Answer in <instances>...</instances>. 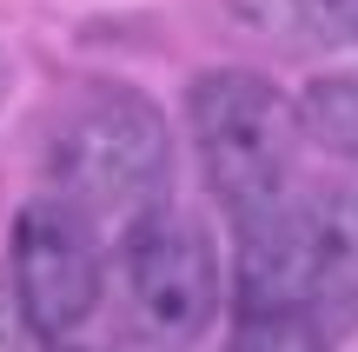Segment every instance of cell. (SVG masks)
Masks as SVG:
<instances>
[{
	"label": "cell",
	"mask_w": 358,
	"mask_h": 352,
	"mask_svg": "<svg viewBox=\"0 0 358 352\" xmlns=\"http://www.w3.org/2000/svg\"><path fill=\"white\" fill-rule=\"evenodd\" d=\"M0 352H27V319L7 300V286H0Z\"/></svg>",
	"instance_id": "obj_9"
},
{
	"label": "cell",
	"mask_w": 358,
	"mask_h": 352,
	"mask_svg": "<svg viewBox=\"0 0 358 352\" xmlns=\"http://www.w3.org/2000/svg\"><path fill=\"white\" fill-rule=\"evenodd\" d=\"M100 300L93 220L60 199H40L13 220V306L34 339H66Z\"/></svg>",
	"instance_id": "obj_5"
},
{
	"label": "cell",
	"mask_w": 358,
	"mask_h": 352,
	"mask_svg": "<svg viewBox=\"0 0 358 352\" xmlns=\"http://www.w3.org/2000/svg\"><path fill=\"white\" fill-rule=\"evenodd\" d=\"M299 127H306L319 146H332V153H352V160H358V66H352V73L312 80L306 100H299Z\"/></svg>",
	"instance_id": "obj_6"
},
{
	"label": "cell",
	"mask_w": 358,
	"mask_h": 352,
	"mask_svg": "<svg viewBox=\"0 0 358 352\" xmlns=\"http://www.w3.org/2000/svg\"><path fill=\"white\" fill-rule=\"evenodd\" d=\"M299 13H306L319 34H332V40H358V0H292Z\"/></svg>",
	"instance_id": "obj_8"
},
{
	"label": "cell",
	"mask_w": 358,
	"mask_h": 352,
	"mask_svg": "<svg viewBox=\"0 0 358 352\" xmlns=\"http://www.w3.org/2000/svg\"><path fill=\"white\" fill-rule=\"evenodd\" d=\"M226 352H325V346L306 326V313H245Z\"/></svg>",
	"instance_id": "obj_7"
},
{
	"label": "cell",
	"mask_w": 358,
	"mask_h": 352,
	"mask_svg": "<svg viewBox=\"0 0 358 352\" xmlns=\"http://www.w3.org/2000/svg\"><path fill=\"white\" fill-rule=\"evenodd\" d=\"M186 113H192V146H199L206 180L239 220L266 213L272 199L299 186V106L266 73L219 66L192 87Z\"/></svg>",
	"instance_id": "obj_1"
},
{
	"label": "cell",
	"mask_w": 358,
	"mask_h": 352,
	"mask_svg": "<svg viewBox=\"0 0 358 352\" xmlns=\"http://www.w3.org/2000/svg\"><path fill=\"white\" fill-rule=\"evenodd\" d=\"M47 173L60 206H73L80 220L100 213H146L166 180V127L159 113L127 87H93L66 106V120L53 127Z\"/></svg>",
	"instance_id": "obj_2"
},
{
	"label": "cell",
	"mask_w": 358,
	"mask_h": 352,
	"mask_svg": "<svg viewBox=\"0 0 358 352\" xmlns=\"http://www.w3.org/2000/svg\"><path fill=\"white\" fill-rule=\"evenodd\" d=\"M120 273H127L133 326L153 339H199L219 306L213 246L179 213H153V206L140 213V226L127 233V253H120Z\"/></svg>",
	"instance_id": "obj_4"
},
{
	"label": "cell",
	"mask_w": 358,
	"mask_h": 352,
	"mask_svg": "<svg viewBox=\"0 0 358 352\" xmlns=\"http://www.w3.org/2000/svg\"><path fill=\"white\" fill-rule=\"evenodd\" d=\"M358 286V220L332 193H285L239 220V306L245 313H306Z\"/></svg>",
	"instance_id": "obj_3"
}]
</instances>
